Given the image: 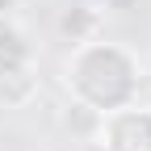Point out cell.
<instances>
[{
    "mask_svg": "<svg viewBox=\"0 0 151 151\" xmlns=\"http://www.w3.org/2000/svg\"><path fill=\"white\" fill-rule=\"evenodd\" d=\"M97 147L105 151H151V109H113L101 122Z\"/></svg>",
    "mask_w": 151,
    "mask_h": 151,
    "instance_id": "obj_2",
    "label": "cell"
},
{
    "mask_svg": "<svg viewBox=\"0 0 151 151\" xmlns=\"http://www.w3.org/2000/svg\"><path fill=\"white\" fill-rule=\"evenodd\" d=\"M17 63H29V42L13 17H0V67H17Z\"/></svg>",
    "mask_w": 151,
    "mask_h": 151,
    "instance_id": "obj_6",
    "label": "cell"
},
{
    "mask_svg": "<svg viewBox=\"0 0 151 151\" xmlns=\"http://www.w3.org/2000/svg\"><path fill=\"white\" fill-rule=\"evenodd\" d=\"M38 92V80L29 63H17V67H0V105L4 109H21L25 101H34Z\"/></svg>",
    "mask_w": 151,
    "mask_h": 151,
    "instance_id": "obj_3",
    "label": "cell"
},
{
    "mask_svg": "<svg viewBox=\"0 0 151 151\" xmlns=\"http://www.w3.org/2000/svg\"><path fill=\"white\" fill-rule=\"evenodd\" d=\"M97 29H101V13L92 9V4H76V9H67V13L59 17V34L67 38L71 46L92 42V38H97Z\"/></svg>",
    "mask_w": 151,
    "mask_h": 151,
    "instance_id": "obj_5",
    "label": "cell"
},
{
    "mask_svg": "<svg viewBox=\"0 0 151 151\" xmlns=\"http://www.w3.org/2000/svg\"><path fill=\"white\" fill-rule=\"evenodd\" d=\"M13 9H17V0H0V17H13Z\"/></svg>",
    "mask_w": 151,
    "mask_h": 151,
    "instance_id": "obj_7",
    "label": "cell"
},
{
    "mask_svg": "<svg viewBox=\"0 0 151 151\" xmlns=\"http://www.w3.org/2000/svg\"><path fill=\"white\" fill-rule=\"evenodd\" d=\"M101 122H105V113H97L92 105L76 101V97H71V105L63 109V126H67V134H71L76 143H92V147H97V139H101Z\"/></svg>",
    "mask_w": 151,
    "mask_h": 151,
    "instance_id": "obj_4",
    "label": "cell"
},
{
    "mask_svg": "<svg viewBox=\"0 0 151 151\" xmlns=\"http://www.w3.org/2000/svg\"><path fill=\"white\" fill-rule=\"evenodd\" d=\"M67 88L76 101L92 105L97 113L126 109L139 88V63L118 42H80L67 59Z\"/></svg>",
    "mask_w": 151,
    "mask_h": 151,
    "instance_id": "obj_1",
    "label": "cell"
}]
</instances>
